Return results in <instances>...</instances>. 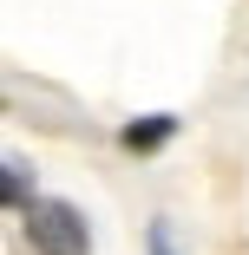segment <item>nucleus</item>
<instances>
[{
	"label": "nucleus",
	"mask_w": 249,
	"mask_h": 255,
	"mask_svg": "<svg viewBox=\"0 0 249 255\" xmlns=\"http://www.w3.org/2000/svg\"><path fill=\"white\" fill-rule=\"evenodd\" d=\"M20 229H26V249L33 255H92V229L72 203L59 196H33L20 210Z\"/></svg>",
	"instance_id": "1"
},
{
	"label": "nucleus",
	"mask_w": 249,
	"mask_h": 255,
	"mask_svg": "<svg viewBox=\"0 0 249 255\" xmlns=\"http://www.w3.org/2000/svg\"><path fill=\"white\" fill-rule=\"evenodd\" d=\"M171 131H177V118H131L125 125V150H158V144H171Z\"/></svg>",
	"instance_id": "2"
},
{
	"label": "nucleus",
	"mask_w": 249,
	"mask_h": 255,
	"mask_svg": "<svg viewBox=\"0 0 249 255\" xmlns=\"http://www.w3.org/2000/svg\"><path fill=\"white\" fill-rule=\"evenodd\" d=\"M7 203L26 210V164H20V157H7Z\"/></svg>",
	"instance_id": "3"
},
{
	"label": "nucleus",
	"mask_w": 249,
	"mask_h": 255,
	"mask_svg": "<svg viewBox=\"0 0 249 255\" xmlns=\"http://www.w3.org/2000/svg\"><path fill=\"white\" fill-rule=\"evenodd\" d=\"M151 255H171V236L164 229H151Z\"/></svg>",
	"instance_id": "4"
}]
</instances>
